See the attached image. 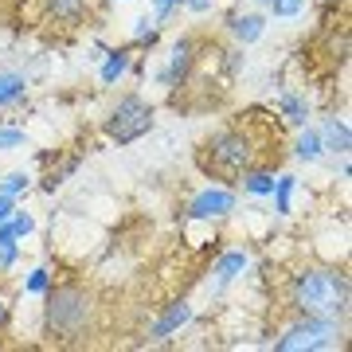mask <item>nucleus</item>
Here are the masks:
<instances>
[{
	"label": "nucleus",
	"instance_id": "f257e3e1",
	"mask_svg": "<svg viewBox=\"0 0 352 352\" xmlns=\"http://www.w3.org/2000/svg\"><path fill=\"white\" fill-rule=\"evenodd\" d=\"M258 161H282V153H278V129L274 133H263L254 113H247V118H239V122H231L223 129H215V133H208L196 145V168L208 180L235 184V176Z\"/></svg>",
	"mask_w": 352,
	"mask_h": 352
},
{
	"label": "nucleus",
	"instance_id": "f03ea898",
	"mask_svg": "<svg viewBox=\"0 0 352 352\" xmlns=\"http://www.w3.org/2000/svg\"><path fill=\"white\" fill-rule=\"evenodd\" d=\"M102 305L94 298V289L78 278H55L43 294V337L51 344H87L98 329Z\"/></svg>",
	"mask_w": 352,
	"mask_h": 352
},
{
	"label": "nucleus",
	"instance_id": "7ed1b4c3",
	"mask_svg": "<svg viewBox=\"0 0 352 352\" xmlns=\"http://www.w3.org/2000/svg\"><path fill=\"white\" fill-rule=\"evenodd\" d=\"M352 282L349 266L337 263H305L286 278V309L289 314H317L349 321Z\"/></svg>",
	"mask_w": 352,
	"mask_h": 352
},
{
	"label": "nucleus",
	"instance_id": "20e7f679",
	"mask_svg": "<svg viewBox=\"0 0 352 352\" xmlns=\"http://www.w3.org/2000/svg\"><path fill=\"white\" fill-rule=\"evenodd\" d=\"M344 337H349V321L317 317V314H289L274 329V337L266 340V349H274V352H329V349H344Z\"/></svg>",
	"mask_w": 352,
	"mask_h": 352
},
{
	"label": "nucleus",
	"instance_id": "39448f33",
	"mask_svg": "<svg viewBox=\"0 0 352 352\" xmlns=\"http://www.w3.org/2000/svg\"><path fill=\"white\" fill-rule=\"evenodd\" d=\"M153 122H157L153 102L145 98V94H138V90H129V94H122V98L106 110V118H102L98 129H102V138L110 141V145L126 149V145L141 141L145 133H153Z\"/></svg>",
	"mask_w": 352,
	"mask_h": 352
},
{
	"label": "nucleus",
	"instance_id": "423d86ee",
	"mask_svg": "<svg viewBox=\"0 0 352 352\" xmlns=\"http://www.w3.org/2000/svg\"><path fill=\"white\" fill-rule=\"evenodd\" d=\"M239 212V188L227 180H208L204 188H196L180 208V227L204 223V227H219L231 215Z\"/></svg>",
	"mask_w": 352,
	"mask_h": 352
},
{
	"label": "nucleus",
	"instance_id": "0eeeda50",
	"mask_svg": "<svg viewBox=\"0 0 352 352\" xmlns=\"http://www.w3.org/2000/svg\"><path fill=\"white\" fill-rule=\"evenodd\" d=\"M251 266H254V254L247 247H227V251H219L212 258V270H208V294L212 298H223V289L251 274Z\"/></svg>",
	"mask_w": 352,
	"mask_h": 352
},
{
	"label": "nucleus",
	"instance_id": "6e6552de",
	"mask_svg": "<svg viewBox=\"0 0 352 352\" xmlns=\"http://www.w3.org/2000/svg\"><path fill=\"white\" fill-rule=\"evenodd\" d=\"M196 55H200V36H180L173 39V47H168V63L157 71V82H161L164 90H180L184 82H188L192 67H196Z\"/></svg>",
	"mask_w": 352,
	"mask_h": 352
},
{
	"label": "nucleus",
	"instance_id": "1a4fd4ad",
	"mask_svg": "<svg viewBox=\"0 0 352 352\" xmlns=\"http://www.w3.org/2000/svg\"><path fill=\"white\" fill-rule=\"evenodd\" d=\"M192 321H196V305H192L188 298H176V302L161 305V314L149 321L145 340H149V344H164V340H173L176 333H184Z\"/></svg>",
	"mask_w": 352,
	"mask_h": 352
},
{
	"label": "nucleus",
	"instance_id": "9d476101",
	"mask_svg": "<svg viewBox=\"0 0 352 352\" xmlns=\"http://www.w3.org/2000/svg\"><path fill=\"white\" fill-rule=\"evenodd\" d=\"M43 16L59 28H82L102 16V0H43Z\"/></svg>",
	"mask_w": 352,
	"mask_h": 352
},
{
	"label": "nucleus",
	"instance_id": "9b49d317",
	"mask_svg": "<svg viewBox=\"0 0 352 352\" xmlns=\"http://www.w3.org/2000/svg\"><path fill=\"white\" fill-rule=\"evenodd\" d=\"M278 164H282V161H258V164H251V168H243V173L235 176V188H239V196H251V200H270Z\"/></svg>",
	"mask_w": 352,
	"mask_h": 352
},
{
	"label": "nucleus",
	"instance_id": "f8f14e48",
	"mask_svg": "<svg viewBox=\"0 0 352 352\" xmlns=\"http://www.w3.org/2000/svg\"><path fill=\"white\" fill-rule=\"evenodd\" d=\"M317 133H321V145H325V157H349L352 153V126L344 113H325L321 118V126H317Z\"/></svg>",
	"mask_w": 352,
	"mask_h": 352
},
{
	"label": "nucleus",
	"instance_id": "ddd939ff",
	"mask_svg": "<svg viewBox=\"0 0 352 352\" xmlns=\"http://www.w3.org/2000/svg\"><path fill=\"white\" fill-rule=\"evenodd\" d=\"M266 12H231L223 20V32L235 39V47H254L266 36Z\"/></svg>",
	"mask_w": 352,
	"mask_h": 352
},
{
	"label": "nucleus",
	"instance_id": "4468645a",
	"mask_svg": "<svg viewBox=\"0 0 352 352\" xmlns=\"http://www.w3.org/2000/svg\"><path fill=\"white\" fill-rule=\"evenodd\" d=\"M133 55H138V51L129 47V43L102 51V63H98V82L102 87H118V82L133 71Z\"/></svg>",
	"mask_w": 352,
	"mask_h": 352
},
{
	"label": "nucleus",
	"instance_id": "2eb2a0df",
	"mask_svg": "<svg viewBox=\"0 0 352 352\" xmlns=\"http://www.w3.org/2000/svg\"><path fill=\"white\" fill-rule=\"evenodd\" d=\"M289 157L298 164H321L325 161V145H321V133H317V126H298L294 129V141H289Z\"/></svg>",
	"mask_w": 352,
	"mask_h": 352
},
{
	"label": "nucleus",
	"instance_id": "dca6fc26",
	"mask_svg": "<svg viewBox=\"0 0 352 352\" xmlns=\"http://www.w3.org/2000/svg\"><path fill=\"white\" fill-rule=\"evenodd\" d=\"M274 106H278L282 126H289V129L305 126V122L314 118V102H309V94H302V90H282Z\"/></svg>",
	"mask_w": 352,
	"mask_h": 352
},
{
	"label": "nucleus",
	"instance_id": "f3484780",
	"mask_svg": "<svg viewBox=\"0 0 352 352\" xmlns=\"http://www.w3.org/2000/svg\"><path fill=\"white\" fill-rule=\"evenodd\" d=\"M28 94H32V78L16 67H0V110H16L24 106Z\"/></svg>",
	"mask_w": 352,
	"mask_h": 352
},
{
	"label": "nucleus",
	"instance_id": "a211bd4d",
	"mask_svg": "<svg viewBox=\"0 0 352 352\" xmlns=\"http://www.w3.org/2000/svg\"><path fill=\"white\" fill-rule=\"evenodd\" d=\"M294 196H298V176L278 168L274 188H270V200H274V219H289V215H294Z\"/></svg>",
	"mask_w": 352,
	"mask_h": 352
},
{
	"label": "nucleus",
	"instance_id": "6ab92c4d",
	"mask_svg": "<svg viewBox=\"0 0 352 352\" xmlns=\"http://www.w3.org/2000/svg\"><path fill=\"white\" fill-rule=\"evenodd\" d=\"M157 43H161V24L153 16H138L133 20V32H129V47L138 51V55H149Z\"/></svg>",
	"mask_w": 352,
	"mask_h": 352
},
{
	"label": "nucleus",
	"instance_id": "aec40b11",
	"mask_svg": "<svg viewBox=\"0 0 352 352\" xmlns=\"http://www.w3.org/2000/svg\"><path fill=\"white\" fill-rule=\"evenodd\" d=\"M36 188V176L28 168H12V173H0V192L12 196V200H24L28 192Z\"/></svg>",
	"mask_w": 352,
	"mask_h": 352
},
{
	"label": "nucleus",
	"instance_id": "412c9836",
	"mask_svg": "<svg viewBox=\"0 0 352 352\" xmlns=\"http://www.w3.org/2000/svg\"><path fill=\"white\" fill-rule=\"evenodd\" d=\"M51 282H55V270H51L47 263H39V266H32V270H28V278H24V294H28V298H43Z\"/></svg>",
	"mask_w": 352,
	"mask_h": 352
},
{
	"label": "nucleus",
	"instance_id": "4be33fe9",
	"mask_svg": "<svg viewBox=\"0 0 352 352\" xmlns=\"http://www.w3.org/2000/svg\"><path fill=\"white\" fill-rule=\"evenodd\" d=\"M20 254H24V243L0 223V270H12V266L20 263Z\"/></svg>",
	"mask_w": 352,
	"mask_h": 352
},
{
	"label": "nucleus",
	"instance_id": "5701e85b",
	"mask_svg": "<svg viewBox=\"0 0 352 352\" xmlns=\"http://www.w3.org/2000/svg\"><path fill=\"white\" fill-rule=\"evenodd\" d=\"M20 149H28L24 126H16V122H0V153H20Z\"/></svg>",
	"mask_w": 352,
	"mask_h": 352
},
{
	"label": "nucleus",
	"instance_id": "b1692460",
	"mask_svg": "<svg viewBox=\"0 0 352 352\" xmlns=\"http://www.w3.org/2000/svg\"><path fill=\"white\" fill-rule=\"evenodd\" d=\"M4 227H8V231H12L16 239L24 243L28 235H36V227H39V223H36V215H32V212H24V208H16V212L8 215V219H4Z\"/></svg>",
	"mask_w": 352,
	"mask_h": 352
},
{
	"label": "nucleus",
	"instance_id": "393cba45",
	"mask_svg": "<svg viewBox=\"0 0 352 352\" xmlns=\"http://www.w3.org/2000/svg\"><path fill=\"white\" fill-rule=\"evenodd\" d=\"M305 4L309 0H266V16H274V20H298L305 12Z\"/></svg>",
	"mask_w": 352,
	"mask_h": 352
},
{
	"label": "nucleus",
	"instance_id": "a878e982",
	"mask_svg": "<svg viewBox=\"0 0 352 352\" xmlns=\"http://www.w3.org/2000/svg\"><path fill=\"white\" fill-rule=\"evenodd\" d=\"M149 4H153V20H157L161 28L168 24L180 8H184V0H149Z\"/></svg>",
	"mask_w": 352,
	"mask_h": 352
},
{
	"label": "nucleus",
	"instance_id": "bb28decb",
	"mask_svg": "<svg viewBox=\"0 0 352 352\" xmlns=\"http://www.w3.org/2000/svg\"><path fill=\"white\" fill-rule=\"evenodd\" d=\"M184 12H192V16H208V12H212V0H184Z\"/></svg>",
	"mask_w": 352,
	"mask_h": 352
},
{
	"label": "nucleus",
	"instance_id": "cd10ccee",
	"mask_svg": "<svg viewBox=\"0 0 352 352\" xmlns=\"http://www.w3.org/2000/svg\"><path fill=\"white\" fill-rule=\"evenodd\" d=\"M16 208H20V200H12V196H4V192H0V223H4Z\"/></svg>",
	"mask_w": 352,
	"mask_h": 352
},
{
	"label": "nucleus",
	"instance_id": "c85d7f7f",
	"mask_svg": "<svg viewBox=\"0 0 352 352\" xmlns=\"http://www.w3.org/2000/svg\"><path fill=\"white\" fill-rule=\"evenodd\" d=\"M8 314H12V309H8V302H4V298H0V329H4V321H8Z\"/></svg>",
	"mask_w": 352,
	"mask_h": 352
},
{
	"label": "nucleus",
	"instance_id": "c756f323",
	"mask_svg": "<svg viewBox=\"0 0 352 352\" xmlns=\"http://www.w3.org/2000/svg\"><path fill=\"white\" fill-rule=\"evenodd\" d=\"M110 4H133V0H110Z\"/></svg>",
	"mask_w": 352,
	"mask_h": 352
},
{
	"label": "nucleus",
	"instance_id": "7c9ffc66",
	"mask_svg": "<svg viewBox=\"0 0 352 352\" xmlns=\"http://www.w3.org/2000/svg\"><path fill=\"white\" fill-rule=\"evenodd\" d=\"M254 4H266V0H254Z\"/></svg>",
	"mask_w": 352,
	"mask_h": 352
}]
</instances>
